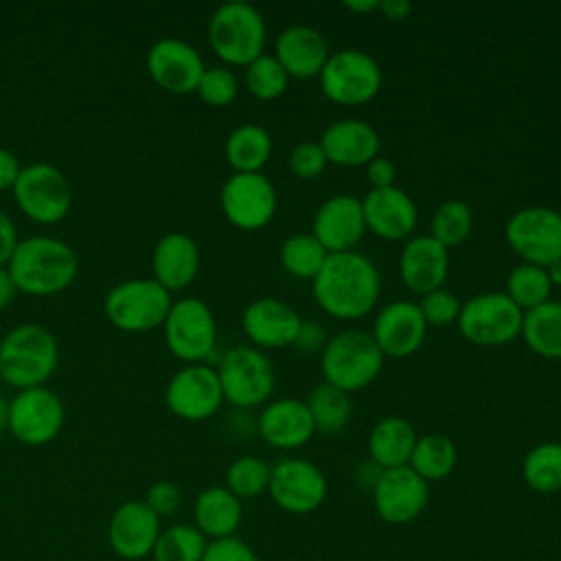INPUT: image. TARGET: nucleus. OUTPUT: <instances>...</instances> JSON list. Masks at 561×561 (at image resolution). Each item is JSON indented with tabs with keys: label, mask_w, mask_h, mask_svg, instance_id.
<instances>
[{
	"label": "nucleus",
	"mask_w": 561,
	"mask_h": 561,
	"mask_svg": "<svg viewBox=\"0 0 561 561\" xmlns=\"http://www.w3.org/2000/svg\"><path fill=\"white\" fill-rule=\"evenodd\" d=\"M316 302L337 320H357L370 313L381 291L379 270L370 256L348 250L329 254L311 280Z\"/></svg>",
	"instance_id": "nucleus-1"
},
{
	"label": "nucleus",
	"mask_w": 561,
	"mask_h": 561,
	"mask_svg": "<svg viewBox=\"0 0 561 561\" xmlns=\"http://www.w3.org/2000/svg\"><path fill=\"white\" fill-rule=\"evenodd\" d=\"M7 270L18 291L31 296H50L66 289L79 270L75 250L46 234H35L18 241Z\"/></svg>",
	"instance_id": "nucleus-2"
},
{
	"label": "nucleus",
	"mask_w": 561,
	"mask_h": 561,
	"mask_svg": "<svg viewBox=\"0 0 561 561\" xmlns=\"http://www.w3.org/2000/svg\"><path fill=\"white\" fill-rule=\"evenodd\" d=\"M59 346L55 335L35 322L13 327L0 342L2 381L18 390L42 386L57 368Z\"/></svg>",
	"instance_id": "nucleus-3"
},
{
	"label": "nucleus",
	"mask_w": 561,
	"mask_h": 561,
	"mask_svg": "<svg viewBox=\"0 0 561 561\" xmlns=\"http://www.w3.org/2000/svg\"><path fill=\"white\" fill-rule=\"evenodd\" d=\"M383 359L381 348L368 331L346 329L327 340L320 353V368L327 383L351 394L364 390L379 377Z\"/></svg>",
	"instance_id": "nucleus-4"
},
{
	"label": "nucleus",
	"mask_w": 561,
	"mask_h": 561,
	"mask_svg": "<svg viewBox=\"0 0 561 561\" xmlns=\"http://www.w3.org/2000/svg\"><path fill=\"white\" fill-rule=\"evenodd\" d=\"M265 35V20L250 2H224L208 20V44L228 66H248L263 55Z\"/></svg>",
	"instance_id": "nucleus-5"
},
{
	"label": "nucleus",
	"mask_w": 561,
	"mask_h": 561,
	"mask_svg": "<svg viewBox=\"0 0 561 561\" xmlns=\"http://www.w3.org/2000/svg\"><path fill=\"white\" fill-rule=\"evenodd\" d=\"M224 401L239 410L265 405L274 392L276 373L272 359L252 344L228 348L217 364Z\"/></svg>",
	"instance_id": "nucleus-6"
},
{
	"label": "nucleus",
	"mask_w": 561,
	"mask_h": 561,
	"mask_svg": "<svg viewBox=\"0 0 561 561\" xmlns=\"http://www.w3.org/2000/svg\"><path fill=\"white\" fill-rule=\"evenodd\" d=\"M171 305V291L156 278L123 280L110 289L103 302L107 320L129 333H145L164 324Z\"/></svg>",
	"instance_id": "nucleus-7"
},
{
	"label": "nucleus",
	"mask_w": 561,
	"mask_h": 561,
	"mask_svg": "<svg viewBox=\"0 0 561 561\" xmlns=\"http://www.w3.org/2000/svg\"><path fill=\"white\" fill-rule=\"evenodd\" d=\"M318 81L329 101L355 107L377 96L381 88V66L366 50L342 48L329 55Z\"/></svg>",
	"instance_id": "nucleus-8"
},
{
	"label": "nucleus",
	"mask_w": 561,
	"mask_h": 561,
	"mask_svg": "<svg viewBox=\"0 0 561 561\" xmlns=\"http://www.w3.org/2000/svg\"><path fill=\"white\" fill-rule=\"evenodd\" d=\"M524 311L504 291H482L462 302L456 327L476 346H504L519 337Z\"/></svg>",
	"instance_id": "nucleus-9"
},
{
	"label": "nucleus",
	"mask_w": 561,
	"mask_h": 561,
	"mask_svg": "<svg viewBox=\"0 0 561 561\" xmlns=\"http://www.w3.org/2000/svg\"><path fill=\"white\" fill-rule=\"evenodd\" d=\"M504 239L522 263L546 267L561 259V213L541 204L524 206L508 217Z\"/></svg>",
	"instance_id": "nucleus-10"
},
{
	"label": "nucleus",
	"mask_w": 561,
	"mask_h": 561,
	"mask_svg": "<svg viewBox=\"0 0 561 561\" xmlns=\"http://www.w3.org/2000/svg\"><path fill=\"white\" fill-rule=\"evenodd\" d=\"M164 342L171 355L188 364H204L217 344V322L210 307L195 296L180 298L164 318Z\"/></svg>",
	"instance_id": "nucleus-11"
},
{
	"label": "nucleus",
	"mask_w": 561,
	"mask_h": 561,
	"mask_svg": "<svg viewBox=\"0 0 561 561\" xmlns=\"http://www.w3.org/2000/svg\"><path fill=\"white\" fill-rule=\"evenodd\" d=\"M13 197L20 210L37 224H55L64 219L72 204L68 178L50 162H35L22 167Z\"/></svg>",
	"instance_id": "nucleus-12"
},
{
	"label": "nucleus",
	"mask_w": 561,
	"mask_h": 561,
	"mask_svg": "<svg viewBox=\"0 0 561 561\" xmlns=\"http://www.w3.org/2000/svg\"><path fill=\"white\" fill-rule=\"evenodd\" d=\"M219 206L224 217L239 230L265 228L278 206L276 186L267 175L232 173L219 191Z\"/></svg>",
	"instance_id": "nucleus-13"
},
{
	"label": "nucleus",
	"mask_w": 561,
	"mask_h": 561,
	"mask_svg": "<svg viewBox=\"0 0 561 561\" xmlns=\"http://www.w3.org/2000/svg\"><path fill=\"white\" fill-rule=\"evenodd\" d=\"M327 478L322 469L307 458H283L272 465L267 493L272 502L291 515H307L322 506L327 497Z\"/></svg>",
	"instance_id": "nucleus-14"
},
{
	"label": "nucleus",
	"mask_w": 561,
	"mask_h": 561,
	"mask_svg": "<svg viewBox=\"0 0 561 561\" xmlns=\"http://www.w3.org/2000/svg\"><path fill=\"white\" fill-rule=\"evenodd\" d=\"M66 410L61 399L46 386L18 390L9 401V432L24 445L39 447L57 438Z\"/></svg>",
	"instance_id": "nucleus-15"
},
{
	"label": "nucleus",
	"mask_w": 561,
	"mask_h": 561,
	"mask_svg": "<svg viewBox=\"0 0 561 561\" xmlns=\"http://www.w3.org/2000/svg\"><path fill=\"white\" fill-rule=\"evenodd\" d=\"M224 401L217 370L208 364H188L167 383L164 403L184 421H204L213 416Z\"/></svg>",
	"instance_id": "nucleus-16"
},
{
	"label": "nucleus",
	"mask_w": 561,
	"mask_h": 561,
	"mask_svg": "<svg viewBox=\"0 0 561 561\" xmlns=\"http://www.w3.org/2000/svg\"><path fill=\"white\" fill-rule=\"evenodd\" d=\"M430 502V484L408 465L383 469L373 486L375 513L392 526L414 522Z\"/></svg>",
	"instance_id": "nucleus-17"
},
{
	"label": "nucleus",
	"mask_w": 561,
	"mask_h": 561,
	"mask_svg": "<svg viewBox=\"0 0 561 561\" xmlns=\"http://www.w3.org/2000/svg\"><path fill=\"white\" fill-rule=\"evenodd\" d=\"M147 70L151 79L173 94H188L206 70L199 50L180 37H160L147 50Z\"/></svg>",
	"instance_id": "nucleus-18"
},
{
	"label": "nucleus",
	"mask_w": 561,
	"mask_h": 561,
	"mask_svg": "<svg viewBox=\"0 0 561 561\" xmlns=\"http://www.w3.org/2000/svg\"><path fill=\"white\" fill-rule=\"evenodd\" d=\"M383 357L403 359L414 355L427 335V322L412 300H394L379 309L370 331Z\"/></svg>",
	"instance_id": "nucleus-19"
},
{
	"label": "nucleus",
	"mask_w": 561,
	"mask_h": 561,
	"mask_svg": "<svg viewBox=\"0 0 561 561\" xmlns=\"http://www.w3.org/2000/svg\"><path fill=\"white\" fill-rule=\"evenodd\" d=\"M366 232L362 199L348 193H337L327 197L316 215L311 234L320 241V245L329 252H348L362 241Z\"/></svg>",
	"instance_id": "nucleus-20"
},
{
	"label": "nucleus",
	"mask_w": 561,
	"mask_h": 561,
	"mask_svg": "<svg viewBox=\"0 0 561 561\" xmlns=\"http://www.w3.org/2000/svg\"><path fill=\"white\" fill-rule=\"evenodd\" d=\"M300 322V313L289 302L274 296L252 300L241 313L243 333L256 348L291 346Z\"/></svg>",
	"instance_id": "nucleus-21"
},
{
	"label": "nucleus",
	"mask_w": 561,
	"mask_h": 561,
	"mask_svg": "<svg viewBox=\"0 0 561 561\" xmlns=\"http://www.w3.org/2000/svg\"><path fill=\"white\" fill-rule=\"evenodd\" d=\"M160 535V517L140 500L121 504L107 526L112 550L127 561L145 559L153 552Z\"/></svg>",
	"instance_id": "nucleus-22"
},
{
	"label": "nucleus",
	"mask_w": 561,
	"mask_h": 561,
	"mask_svg": "<svg viewBox=\"0 0 561 561\" xmlns=\"http://www.w3.org/2000/svg\"><path fill=\"white\" fill-rule=\"evenodd\" d=\"M362 208L366 230L386 241L410 239L419 221L414 199L397 184L386 188H370L362 199Z\"/></svg>",
	"instance_id": "nucleus-23"
},
{
	"label": "nucleus",
	"mask_w": 561,
	"mask_h": 561,
	"mask_svg": "<svg viewBox=\"0 0 561 561\" xmlns=\"http://www.w3.org/2000/svg\"><path fill=\"white\" fill-rule=\"evenodd\" d=\"M449 250L432 234H414L405 241L399 254V276L403 285L419 296H425L447 280Z\"/></svg>",
	"instance_id": "nucleus-24"
},
{
	"label": "nucleus",
	"mask_w": 561,
	"mask_h": 561,
	"mask_svg": "<svg viewBox=\"0 0 561 561\" xmlns=\"http://www.w3.org/2000/svg\"><path fill=\"white\" fill-rule=\"evenodd\" d=\"M256 430L267 445L285 451L307 445L316 434L305 399L296 397L267 401L259 414Z\"/></svg>",
	"instance_id": "nucleus-25"
},
{
	"label": "nucleus",
	"mask_w": 561,
	"mask_h": 561,
	"mask_svg": "<svg viewBox=\"0 0 561 561\" xmlns=\"http://www.w3.org/2000/svg\"><path fill=\"white\" fill-rule=\"evenodd\" d=\"M320 147L327 162L337 167H366L379 156L381 138L377 129L364 118L333 121L320 136Z\"/></svg>",
	"instance_id": "nucleus-26"
},
{
	"label": "nucleus",
	"mask_w": 561,
	"mask_h": 561,
	"mask_svg": "<svg viewBox=\"0 0 561 561\" xmlns=\"http://www.w3.org/2000/svg\"><path fill=\"white\" fill-rule=\"evenodd\" d=\"M331 50L327 37L309 24L285 26L274 42V57L285 72L296 79L318 77L324 68Z\"/></svg>",
	"instance_id": "nucleus-27"
},
{
	"label": "nucleus",
	"mask_w": 561,
	"mask_h": 561,
	"mask_svg": "<svg viewBox=\"0 0 561 561\" xmlns=\"http://www.w3.org/2000/svg\"><path fill=\"white\" fill-rule=\"evenodd\" d=\"M153 278L169 291L188 287L199 272V248L186 232H169L151 252Z\"/></svg>",
	"instance_id": "nucleus-28"
},
{
	"label": "nucleus",
	"mask_w": 561,
	"mask_h": 561,
	"mask_svg": "<svg viewBox=\"0 0 561 561\" xmlns=\"http://www.w3.org/2000/svg\"><path fill=\"white\" fill-rule=\"evenodd\" d=\"M416 438L419 434L405 416L388 414L379 419L368 434V460H373L379 469L405 467Z\"/></svg>",
	"instance_id": "nucleus-29"
},
{
	"label": "nucleus",
	"mask_w": 561,
	"mask_h": 561,
	"mask_svg": "<svg viewBox=\"0 0 561 561\" xmlns=\"http://www.w3.org/2000/svg\"><path fill=\"white\" fill-rule=\"evenodd\" d=\"M195 528L213 539L234 537L241 526V500L226 486H208L195 500Z\"/></svg>",
	"instance_id": "nucleus-30"
},
{
	"label": "nucleus",
	"mask_w": 561,
	"mask_h": 561,
	"mask_svg": "<svg viewBox=\"0 0 561 561\" xmlns=\"http://www.w3.org/2000/svg\"><path fill=\"white\" fill-rule=\"evenodd\" d=\"M274 142L270 131L256 123L237 125L224 145V153L234 173H259L272 158Z\"/></svg>",
	"instance_id": "nucleus-31"
},
{
	"label": "nucleus",
	"mask_w": 561,
	"mask_h": 561,
	"mask_svg": "<svg viewBox=\"0 0 561 561\" xmlns=\"http://www.w3.org/2000/svg\"><path fill=\"white\" fill-rule=\"evenodd\" d=\"M524 344L543 359H561V300H548L524 311L522 333Z\"/></svg>",
	"instance_id": "nucleus-32"
},
{
	"label": "nucleus",
	"mask_w": 561,
	"mask_h": 561,
	"mask_svg": "<svg viewBox=\"0 0 561 561\" xmlns=\"http://www.w3.org/2000/svg\"><path fill=\"white\" fill-rule=\"evenodd\" d=\"M458 462V449L445 434L432 432L416 438L408 467L419 473L427 484L447 478Z\"/></svg>",
	"instance_id": "nucleus-33"
},
{
	"label": "nucleus",
	"mask_w": 561,
	"mask_h": 561,
	"mask_svg": "<svg viewBox=\"0 0 561 561\" xmlns=\"http://www.w3.org/2000/svg\"><path fill=\"white\" fill-rule=\"evenodd\" d=\"M305 403L311 414L316 432L337 434L351 423V416H353L351 394L327 381L316 383L309 397L305 399Z\"/></svg>",
	"instance_id": "nucleus-34"
},
{
	"label": "nucleus",
	"mask_w": 561,
	"mask_h": 561,
	"mask_svg": "<svg viewBox=\"0 0 561 561\" xmlns=\"http://www.w3.org/2000/svg\"><path fill=\"white\" fill-rule=\"evenodd\" d=\"M522 478L537 493L561 491V443L548 440L535 445L524 456Z\"/></svg>",
	"instance_id": "nucleus-35"
},
{
	"label": "nucleus",
	"mask_w": 561,
	"mask_h": 561,
	"mask_svg": "<svg viewBox=\"0 0 561 561\" xmlns=\"http://www.w3.org/2000/svg\"><path fill=\"white\" fill-rule=\"evenodd\" d=\"M329 252L320 245V241L311 232H296L283 239L278 259L287 274L296 278L313 280L320 267L324 265Z\"/></svg>",
	"instance_id": "nucleus-36"
},
{
	"label": "nucleus",
	"mask_w": 561,
	"mask_h": 561,
	"mask_svg": "<svg viewBox=\"0 0 561 561\" xmlns=\"http://www.w3.org/2000/svg\"><path fill=\"white\" fill-rule=\"evenodd\" d=\"M552 283L546 274V267L533 265V263H517L508 276H506V289L504 294L522 309H535L550 300Z\"/></svg>",
	"instance_id": "nucleus-37"
},
{
	"label": "nucleus",
	"mask_w": 561,
	"mask_h": 561,
	"mask_svg": "<svg viewBox=\"0 0 561 561\" xmlns=\"http://www.w3.org/2000/svg\"><path fill=\"white\" fill-rule=\"evenodd\" d=\"M208 541L206 537L188 524H175L160 530L153 546V561H202Z\"/></svg>",
	"instance_id": "nucleus-38"
},
{
	"label": "nucleus",
	"mask_w": 561,
	"mask_h": 561,
	"mask_svg": "<svg viewBox=\"0 0 561 561\" xmlns=\"http://www.w3.org/2000/svg\"><path fill=\"white\" fill-rule=\"evenodd\" d=\"M473 230V210L462 199H445L436 206L430 232L447 250L460 245Z\"/></svg>",
	"instance_id": "nucleus-39"
},
{
	"label": "nucleus",
	"mask_w": 561,
	"mask_h": 561,
	"mask_svg": "<svg viewBox=\"0 0 561 561\" xmlns=\"http://www.w3.org/2000/svg\"><path fill=\"white\" fill-rule=\"evenodd\" d=\"M272 467L259 456H239L226 469V489L239 500H250L267 491Z\"/></svg>",
	"instance_id": "nucleus-40"
},
{
	"label": "nucleus",
	"mask_w": 561,
	"mask_h": 561,
	"mask_svg": "<svg viewBox=\"0 0 561 561\" xmlns=\"http://www.w3.org/2000/svg\"><path fill=\"white\" fill-rule=\"evenodd\" d=\"M289 85V75L278 64V59L270 53L259 55L254 61L245 66V88L259 101L278 99Z\"/></svg>",
	"instance_id": "nucleus-41"
},
{
	"label": "nucleus",
	"mask_w": 561,
	"mask_h": 561,
	"mask_svg": "<svg viewBox=\"0 0 561 561\" xmlns=\"http://www.w3.org/2000/svg\"><path fill=\"white\" fill-rule=\"evenodd\" d=\"M195 92L206 105L226 107L239 94V79L228 66H210L204 70Z\"/></svg>",
	"instance_id": "nucleus-42"
},
{
	"label": "nucleus",
	"mask_w": 561,
	"mask_h": 561,
	"mask_svg": "<svg viewBox=\"0 0 561 561\" xmlns=\"http://www.w3.org/2000/svg\"><path fill=\"white\" fill-rule=\"evenodd\" d=\"M427 327H447V324H456L458 316H460V309H462V302L460 298L445 289V287H438L425 296H421V302H416Z\"/></svg>",
	"instance_id": "nucleus-43"
},
{
	"label": "nucleus",
	"mask_w": 561,
	"mask_h": 561,
	"mask_svg": "<svg viewBox=\"0 0 561 561\" xmlns=\"http://www.w3.org/2000/svg\"><path fill=\"white\" fill-rule=\"evenodd\" d=\"M327 164L329 162L320 142L313 140H302L294 145L287 158V167L298 180H316L318 175H322Z\"/></svg>",
	"instance_id": "nucleus-44"
},
{
	"label": "nucleus",
	"mask_w": 561,
	"mask_h": 561,
	"mask_svg": "<svg viewBox=\"0 0 561 561\" xmlns=\"http://www.w3.org/2000/svg\"><path fill=\"white\" fill-rule=\"evenodd\" d=\"M202 561H261L256 552L239 537L208 541Z\"/></svg>",
	"instance_id": "nucleus-45"
},
{
	"label": "nucleus",
	"mask_w": 561,
	"mask_h": 561,
	"mask_svg": "<svg viewBox=\"0 0 561 561\" xmlns=\"http://www.w3.org/2000/svg\"><path fill=\"white\" fill-rule=\"evenodd\" d=\"M158 517L171 515L180 508L182 504V491L175 482L171 480H158L147 489V495L142 500Z\"/></svg>",
	"instance_id": "nucleus-46"
},
{
	"label": "nucleus",
	"mask_w": 561,
	"mask_h": 561,
	"mask_svg": "<svg viewBox=\"0 0 561 561\" xmlns=\"http://www.w3.org/2000/svg\"><path fill=\"white\" fill-rule=\"evenodd\" d=\"M327 340V329L320 322L302 320L291 346H296L300 353H322Z\"/></svg>",
	"instance_id": "nucleus-47"
},
{
	"label": "nucleus",
	"mask_w": 561,
	"mask_h": 561,
	"mask_svg": "<svg viewBox=\"0 0 561 561\" xmlns=\"http://www.w3.org/2000/svg\"><path fill=\"white\" fill-rule=\"evenodd\" d=\"M394 175H397V167L390 158L377 156L366 164V180H368L370 188L394 186Z\"/></svg>",
	"instance_id": "nucleus-48"
},
{
	"label": "nucleus",
	"mask_w": 561,
	"mask_h": 561,
	"mask_svg": "<svg viewBox=\"0 0 561 561\" xmlns=\"http://www.w3.org/2000/svg\"><path fill=\"white\" fill-rule=\"evenodd\" d=\"M15 245H18V230L13 226V219L4 210H0V267H4L11 261Z\"/></svg>",
	"instance_id": "nucleus-49"
},
{
	"label": "nucleus",
	"mask_w": 561,
	"mask_h": 561,
	"mask_svg": "<svg viewBox=\"0 0 561 561\" xmlns=\"http://www.w3.org/2000/svg\"><path fill=\"white\" fill-rule=\"evenodd\" d=\"M20 171H22V167H20L18 156L11 149L0 147V191L13 188Z\"/></svg>",
	"instance_id": "nucleus-50"
},
{
	"label": "nucleus",
	"mask_w": 561,
	"mask_h": 561,
	"mask_svg": "<svg viewBox=\"0 0 561 561\" xmlns=\"http://www.w3.org/2000/svg\"><path fill=\"white\" fill-rule=\"evenodd\" d=\"M377 11L388 20H405L412 11V4L408 0H379Z\"/></svg>",
	"instance_id": "nucleus-51"
},
{
	"label": "nucleus",
	"mask_w": 561,
	"mask_h": 561,
	"mask_svg": "<svg viewBox=\"0 0 561 561\" xmlns=\"http://www.w3.org/2000/svg\"><path fill=\"white\" fill-rule=\"evenodd\" d=\"M15 291H18V287H15V283H13L11 274H9V270H7V267H0V309L9 307V305L13 302Z\"/></svg>",
	"instance_id": "nucleus-52"
},
{
	"label": "nucleus",
	"mask_w": 561,
	"mask_h": 561,
	"mask_svg": "<svg viewBox=\"0 0 561 561\" xmlns=\"http://www.w3.org/2000/svg\"><path fill=\"white\" fill-rule=\"evenodd\" d=\"M344 7L351 9V11H355V13H359V15H366V13H370V11H377L379 0H348Z\"/></svg>",
	"instance_id": "nucleus-53"
},
{
	"label": "nucleus",
	"mask_w": 561,
	"mask_h": 561,
	"mask_svg": "<svg viewBox=\"0 0 561 561\" xmlns=\"http://www.w3.org/2000/svg\"><path fill=\"white\" fill-rule=\"evenodd\" d=\"M546 274H548L552 287H561V259L550 263V265H546Z\"/></svg>",
	"instance_id": "nucleus-54"
},
{
	"label": "nucleus",
	"mask_w": 561,
	"mask_h": 561,
	"mask_svg": "<svg viewBox=\"0 0 561 561\" xmlns=\"http://www.w3.org/2000/svg\"><path fill=\"white\" fill-rule=\"evenodd\" d=\"M4 430H9V401L0 397V436L4 434Z\"/></svg>",
	"instance_id": "nucleus-55"
},
{
	"label": "nucleus",
	"mask_w": 561,
	"mask_h": 561,
	"mask_svg": "<svg viewBox=\"0 0 561 561\" xmlns=\"http://www.w3.org/2000/svg\"><path fill=\"white\" fill-rule=\"evenodd\" d=\"M0 381H2V375H0Z\"/></svg>",
	"instance_id": "nucleus-56"
}]
</instances>
